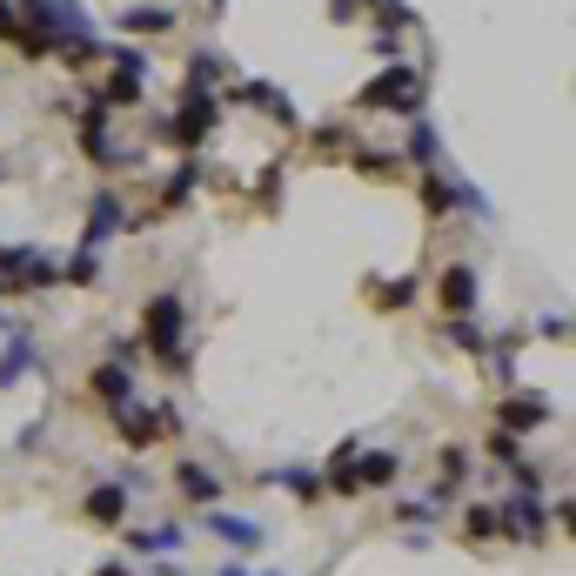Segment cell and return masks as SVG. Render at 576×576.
<instances>
[{"mask_svg":"<svg viewBox=\"0 0 576 576\" xmlns=\"http://www.w3.org/2000/svg\"><path fill=\"white\" fill-rule=\"evenodd\" d=\"M21 21L61 54V47H74V41H101L95 34V21L80 14V0H21Z\"/></svg>","mask_w":576,"mask_h":576,"instance_id":"obj_1","label":"cell"},{"mask_svg":"<svg viewBox=\"0 0 576 576\" xmlns=\"http://www.w3.org/2000/svg\"><path fill=\"white\" fill-rule=\"evenodd\" d=\"M182 328H188L182 295H175V289H161V295L141 308V349H148V356H161V362H175V349H182Z\"/></svg>","mask_w":576,"mask_h":576,"instance_id":"obj_2","label":"cell"},{"mask_svg":"<svg viewBox=\"0 0 576 576\" xmlns=\"http://www.w3.org/2000/svg\"><path fill=\"white\" fill-rule=\"evenodd\" d=\"M423 95H430V80L416 74V67H402V61H389L369 88L356 95V108H395V115H416L423 108Z\"/></svg>","mask_w":576,"mask_h":576,"instance_id":"obj_3","label":"cell"},{"mask_svg":"<svg viewBox=\"0 0 576 576\" xmlns=\"http://www.w3.org/2000/svg\"><path fill=\"white\" fill-rule=\"evenodd\" d=\"M215 121H221L215 95H182V108L154 128V141H169V148H202V141L215 134Z\"/></svg>","mask_w":576,"mask_h":576,"instance_id":"obj_4","label":"cell"},{"mask_svg":"<svg viewBox=\"0 0 576 576\" xmlns=\"http://www.w3.org/2000/svg\"><path fill=\"white\" fill-rule=\"evenodd\" d=\"M148 54L134 47V41H121L115 54H108V80H101V108H134L141 95H148Z\"/></svg>","mask_w":576,"mask_h":576,"instance_id":"obj_5","label":"cell"},{"mask_svg":"<svg viewBox=\"0 0 576 576\" xmlns=\"http://www.w3.org/2000/svg\"><path fill=\"white\" fill-rule=\"evenodd\" d=\"M61 282V262L41 256V249H0V289L8 295H41Z\"/></svg>","mask_w":576,"mask_h":576,"instance_id":"obj_6","label":"cell"},{"mask_svg":"<svg viewBox=\"0 0 576 576\" xmlns=\"http://www.w3.org/2000/svg\"><path fill=\"white\" fill-rule=\"evenodd\" d=\"M497 536H523V543L543 536V503L530 497V489H523V497H503V503H497Z\"/></svg>","mask_w":576,"mask_h":576,"instance_id":"obj_7","label":"cell"},{"mask_svg":"<svg viewBox=\"0 0 576 576\" xmlns=\"http://www.w3.org/2000/svg\"><path fill=\"white\" fill-rule=\"evenodd\" d=\"M476 295H482V282H476V269H469V262H449V269L436 275V302H443V315H469V308H476Z\"/></svg>","mask_w":576,"mask_h":576,"instance_id":"obj_8","label":"cell"},{"mask_svg":"<svg viewBox=\"0 0 576 576\" xmlns=\"http://www.w3.org/2000/svg\"><path fill=\"white\" fill-rule=\"evenodd\" d=\"M228 101H235V108H262V115H275L282 128H295V101H289L282 88H269V80H241Z\"/></svg>","mask_w":576,"mask_h":576,"instance_id":"obj_9","label":"cell"},{"mask_svg":"<svg viewBox=\"0 0 576 576\" xmlns=\"http://www.w3.org/2000/svg\"><path fill=\"white\" fill-rule=\"evenodd\" d=\"M80 154L101 161V169H115V161H121V148H115V134H108V108H88V115H80Z\"/></svg>","mask_w":576,"mask_h":576,"instance_id":"obj_10","label":"cell"},{"mask_svg":"<svg viewBox=\"0 0 576 576\" xmlns=\"http://www.w3.org/2000/svg\"><path fill=\"white\" fill-rule=\"evenodd\" d=\"M497 423H503L510 436L543 430V423H550V402H543V395H503V402H497Z\"/></svg>","mask_w":576,"mask_h":576,"instance_id":"obj_11","label":"cell"},{"mask_svg":"<svg viewBox=\"0 0 576 576\" xmlns=\"http://www.w3.org/2000/svg\"><path fill=\"white\" fill-rule=\"evenodd\" d=\"M115 228H128L121 202H115V195H95V215H88V235H80V249H108Z\"/></svg>","mask_w":576,"mask_h":576,"instance_id":"obj_12","label":"cell"},{"mask_svg":"<svg viewBox=\"0 0 576 576\" xmlns=\"http://www.w3.org/2000/svg\"><path fill=\"white\" fill-rule=\"evenodd\" d=\"M115 430L128 436V449H154V436H161V416H148L141 402H121V409H115Z\"/></svg>","mask_w":576,"mask_h":576,"instance_id":"obj_13","label":"cell"},{"mask_svg":"<svg viewBox=\"0 0 576 576\" xmlns=\"http://www.w3.org/2000/svg\"><path fill=\"white\" fill-rule=\"evenodd\" d=\"M182 14L175 8H128L121 14V41H148V34H169Z\"/></svg>","mask_w":576,"mask_h":576,"instance_id":"obj_14","label":"cell"},{"mask_svg":"<svg viewBox=\"0 0 576 576\" xmlns=\"http://www.w3.org/2000/svg\"><path fill=\"white\" fill-rule=\"evenodd\" d=\"M88 389H95V395H101L108 409H121V402H134V376H128L121 362H101V369L88 376Z\"/></svg>","mask_w":576,"mask_h":576,"instance_id":"obj_15","label":"cell"},{"mask_svg":"<svg viewBox=\"0 0 576 576\" xmlns=\"http://www.w3.org/2000/svg\"><path fill=\"white\" fill-rule=\"evenodd\" d=\"M208 530H215L221 543H235V550H256V543H262V523H249V517H228V510H208Z\"/></svg>","mask_w":576,"mask_h":576,"instance_id":"obj_16","label":"cell"},{"mask_svg":"<svg viewBox=\"0 0 576 576\" xmlns=\"http://www.w3.org/2000/svg\"><path fill=\"white\" fill-rule=\"evenodd\" d=\"M88 517L115 530V523L128 517V482H101V489H95V497H88Z\"/></svg>","mask_w":576,"mask_h":576,"instance_id":"obj_17","label":"cell"},{"mask_svg":"<svg viewBox=\"0 0 576 576\" xmlns=\"http://www.w3.org/2000/svg\"><path fill=\"white\" fill-rule=\"evenodd\" d=\"M395 456L389 449H369V456H356V489H382V482H395Z\"/></svg>","mask_w":576,"mask_h":576,"instance_id":"obj_18","label":"cell"},{"mask_svg":"<svg viewBox=\"0 0 576 576\" xmlns=\"http://www.w3.org/2000/svg\"><path fill=\"white\" fill-rule=\"evenodd\" d=\"M28 369H34V343H28V336H14V343H8V356H0V389L21 382Z\"/></svg>","mask_w":576,"mask_h":576,"instance_id":"obj_19","label":"cell"},{"mask_svg":"<svg viewBox=\"0 0 576 576\" xmlns=\"http://www.w3.org/2000/svg\"><path fill=\"white\" fill-rule=\"evenodd\" d=\"M195 182H202V169H195V161H182V169L169 175V188H161V208H182L195 195Z\"/></svg>","mask_w":576,"mask_h":576,"instance_id":"obj_20","label":"cell"},{"mask_svg":"<svg viewBox=\"0 0 576 576\" xmlns=\"http://www.w3.org/2000/svg\"><path fill=\"white\" fill-rule=\"evenodd\" d=\"M409 154H416L423 169H436V161H443V141H436V128H430V121H416V128H409Z\"/></svg>","mask_w":576,"mask_h":576,"instance_id":"obj_21","label":"cell"},{"mask_svg":"<svg viewBox=\"0 0 576 576\" xmlns=\"http://www.w3.org/2000/svg\"><path fill=\"white\" fill-rule=\"evenodd\" d=\"M175 482L188 489L195 503H215V497H221V489H215V476H208V469H195V463H182V469H175Z\"/></svg>","mask_w":576,"mask_h":576,"instance_id":"obj_22","label":"cell"},{"mask_svg":"<svg viewBox=\"0 0 576 576\" xmlns=\"http://www.w3.org/2000/svg\"><path fill=\"white\" fill-rule=\"evenodd\" d=\"M376 289V302L382 308H409V302H416V275H395V282H369Z\"/></svg>","mask_w":576,"mask_h":576,"instance_id":"obj_23","label":"cell"},{"mask_svg":"<svg viewBox=\"0 0 576 576\" xmlns=\"http://www.w3.org/2000/svg\"><path fill=\"white\" fill-rule=\"evenodd\" d=\"M215 80H221V61H215V54H195V61H188V95H208Z\"/></svg>","mask_w":576,"mask_h":576,"instance_id":"obj_24","label":"cell"},{"mask_svg":"<svg viewBox=\"0 0 576 576\" xmlns=\"http://www.w3.org/2000/svg\"><path fill=\"white\" fill-rule=\"evenodd\" d=\"M315 148H322V154H349V148H356V128L328 121V128H315Z\"/></svg>","mask_w":576,"mask_h":576,"instance_id":"obj_25","label":"cell"},{"mask_svg":"<svg viewBox=\"0 0 576 576\" xmlns=\"http://www.w3.org/2000/svg\"><path fill=\"white\" fill-rule=\"evenodd\" d=\"M443 343H456V349H469V356H476V349H489V343L476 336V328H469V315H449V328H443Z\"/></svg>","mask_w":576,"mask_h":576,"instance_id":"obj_26","label":"cell"},{"mask_svg":"<svg viewBox=\"0 0 576 576\" xmlns=\"http://www.w3.org/2000/svg\"><path fill=\"white\" fill-rule=\"evenodd\" d=\"M369 8H376V21H382L389 34H395V28H416V14H409L402 0H369Z\"/></svg>","mask_w":576,"mask_h":576,"instance_id":"obj_27","label":"cell"},{"mask_svg":"<svg viewBox=\"0 0 576 576\" xmlns=\"http://www.w3.org/2000/svg\"><path fill=\"white\" fill-rule=\"evenodd\" d=\"M489 449H497V463H510V469H523V443H517L510 430H497V436H489Z\"/></svg>","mask_w":576,"mask_h":576,"instance_id":"obj_28","label":"cell"},{"mask_svg":"<svg viewBox=\"0 0 576 576\" xmlns=\"http://www.w3.org/2000/svg\"><path fill=\"white\" fill-rule=\"evenodd\" d=\"M463 530H469V536H497V510H489V503H476V510L463 517Z\"/></svg>","mask_w":576,"mask_h":576,"instance_id":"obj_29","label":"cell"},{"mask_svg":"<svg viewBox=\"0 0 576 576\" xmlns=\"http://www.w3.org/2000/svg\"><path fill=\"white\" fill-rule=\"evenodd\" d=\"M134 550H182V530H148L134 536Z\"/></svg>","mask_w":576,"mask_h":576,"instance_id":"obj_30","label":"cell"},{"mask_svg":"<svg viewBox=\"0 0 576 576\" xmlns=\"http://www.w3.org/2000/svg\"><path fill=\"white\" fill-rule=\"evenodd\" d=\"M0 41H21V8L14 0H0Z\"/></svg>","mask_w":576,"mask_h":576,"instance_id":"obj_31","label":"cell"},{"mask_svg":"<svg viewBox=\"0 0 576 576\" xmlns=\"http://www.w3.org/2000/svg\"><path fill=\"white\" fill-rule=\"evenodd\" d=\"M115 362L134 369V362H141V336H115Z\"/></svg>","mask_w":576,"mask_h":576,"instance_id":"obj_32","label":"cell"},{"mask_svg":"<svg viewBox=\"0 0 576 576\" xmlns=\"http://www.w3.org/2000/svg\"><path fill=\"white\" fill-rule=\"evenodd\" d=\"M356 169H362V175H395V154H362Z\"/></svg>","mask_w":576,"mask_h":576,"instance_id":"obj_33","label":"cell"},{"mask_svg":"<svg viewBox=\"0 0 576 576\" xmlns=\"http://www.w3.org/2000/svg\"><path fill=\"white\" fill-rule=\"evenodd\" d=\"M463 469H469V456H463V443H449V449H443V476H449V482H456V476H463Z\"/></svg>","mask_w":576,"mask_h":576,"instance_id":"obj_34","label":"cell"},{"mask_svg":"<svg viewBox=\"0 0 576 576\" xmlns=\"http://www.w3.org/2000/svg\"><path fill=\"white\" fill-rule=\"evenodd\" d=\"M275 482H289V489H295V497H315V476H302V469H282Z\"/></svg>","mask_w":576,"mask_h":576,"instance_id":"obj_35","label":"cell"},{"mask_svg":"<svg viewBox=\"0 0 576 576\" xmlns=\"http://www.w3.org/2000/svg\"><path fill=\"white\" fill-rule=\"evenodd\" d=\"M362 14V0H328V21H356Z\"/></svg>","mask_w":576,"mask_h":576,"instance_id":"obj_36","label":"cell"},{"mask_svg":"<svg viewBox=\"0 0 576 576\" xmlns=\"http://www.w3.org/2000/svg\"><path fill=\"white\" fill-rule=\"evenodd\" d=\"M101 576H134V569H128V563H108V569H101Z\"/></svg>","mask_w":576,"mask_h":576,"instance_id":"obj_37","label":"cell"},{"mask_svg":"<svg viewBox=\"0 0 576 576\" xmlns=\"http://www.w3.org/2000/svg\"><path fill=\"white\" fill-rule=\"evenodd\" d=\"M221 576H249V569H235V563H228V569H221Z\"/></svg>","mask_w":576,"mask_h":576,"instance_id":"obj_38","label":"cell"},{"mask_svg":"<svg viewBox=\"0 0 576 576\" xmlns=\"http://www.w3.org/2000/svg\"><path fill=\"white\" fill-rule=\"evenodd\" d=\"M0 295H8V289H0Z\"/></svg>","mask_w":576,"mask_h":576,"instance_id":"obj_39","label":"cell"}]
</instances>
